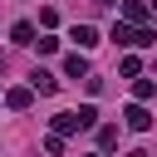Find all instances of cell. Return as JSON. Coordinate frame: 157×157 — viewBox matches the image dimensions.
I'll return each instance as SVG.
<instances>
[{"mask_svg": "<svg viewBox=\"0 0 157 157\" xmlns=\"http://www.w3.org/2000/svg\"><path fill=\"white\" fill-rule=\"evenodd\" d=\"M123 118H128V128H132V132H147V128H152V113H147L142 103H132V108H128Z\"/></svg>", "mask_w": 157, "mask_h": 157, "instance_id": "1", "label": "cell"}, {"mask_svg": "<svg viewBox=\"0 0 157 157\" xmlns=\"http://www.w3.org/2000/svg\"><path fill=\"white\" fill-rule=\"evenodd\" d=\"M74 44H78V49H93V44H98V29H93V25H74Z\"/></svg>", "mask_w": 157, "mask_h": 157, "instance_id": "2", "label": "cell"}, {"mask_svg": "<svg viewBox=\"0 0 157 157\" xmlns=\"http://www.w3.org/2000/svg\"><path fill=\"white\" fill-rule=\"evenodd\" d=\"M64 74H69V78H83V74H88V59H83V54H69V59H64Z\"/></svg>", "mask_w": 157, "mask_h": 157, "instance_id": "3", "label": "cell"}, {"mask_svg": "<svg viewBox=\"0 0 157 157\" xmlns=\"http://www.w3.org/2000/svg\"><path fill=\"white\" fill-rule=\"evenodd\" d=\"M10 39H15V44H34V25H29V20H20V25L10 29Z\"/></svg>", "mask_w": 157, "mask_h": 157, "instance_id": "4", "label": "cell"}, {"mask_svg": "<svg viewBox=\"0 0 157 157\" xmlns=\"http://www.w3.org/2000/svg\"><path fill=\"white\" fill-rule=\"evenodd\" d=\"M34 88H39V93H54V88H59V78H54V74H44V69H34Z\"/></svg>", "mask_w": 157, "mask_h": 157, "instance_id": "5", "label": "cell"}, {"mask_svg": "<svg viewBox=\"0 0 157 157\" xmlns=\"http://www.w3.org/2000/svg\"><path fill=\"white\" fill-rule=\"evenodd\" d=\"M132 93H137V103H147V98L157 93V83H152V78H137V83H132Z\"/></svg>", "mask_w": 157, "mask_h": 157, "instance_id": "6", "label": "cell"}, {"mask_svg": "<svg viewBox=\"0 0 157 157\" xmlns=\"http://www.w3.org/2000/svg\"><path fill=\"white\" fill-rule=\"evenodd\" d=\"M74 128H78L74 113H54V132H74Z\"/></svg>", "mask_w": 157, "mask_h": 157, "instance_id": "7", "label": "cell"}, {"mask_svg": "<svg viewBox=\"0 0 157 157\" xmlns=\"http://www.w3.org/2000/svg\"><path fill=\"white\" fill-rule=\"evenodd\" d=\"M5 98H10V108H29V88H10Z\"/></svg>", "mask_w": 157, "mask_h": 157, "instance_id": "8", "label": "cell"}, {"mask_svg": "<svg viewBox=\"0 0 157 157\" xmlns=\"http://www.w3.org/2000/svg\"><path fill=\"white\" fill-rule=\"evenodd\" d=\"M123 15H128V20H142V15H147V5H142V0H128V5H123Z\"/></svg>", "mask_w": 157, "mask_h": 157, "instance_id": "9", "label": "cell"}, {"mask_svg": "<svg viewBox=\"0 0 157 157\" xmlns=\"http://www.w3.org/2000/svg\"><path fill=\"white\" fill-rule=\"evenodd\" d=\"M113 44H132V29L128 25H113Z\"/></svg>", "mask_w": 157, "mask_h": 157, "instance_id": "10", "label": "cell"}, {"mask_svg": "<svg viewBox=\"0 0 157 157\" xmlns=\"http://www.w3.org/2000/svg\"><path fill=\"white\" fill-rule=\"evenodd\" d=\"M74 118H78V128H93V118H98V113H93V108H88V103H83V108H78V113H74Z\"/></svg>", "mask_w": 157, "mask_h": 157, "instance_id": "11", "label": "cell"}]
</instances>
